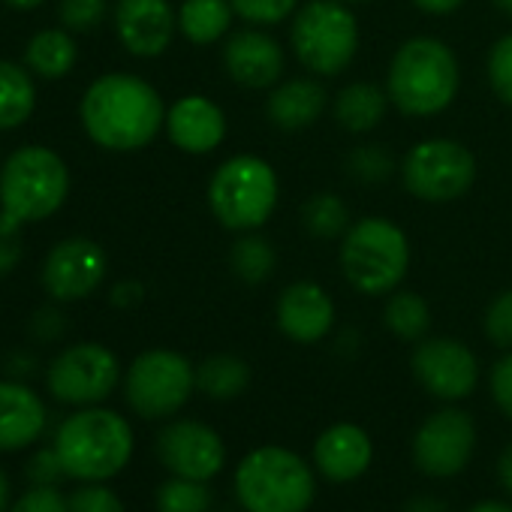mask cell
<instances>
[{
  "label": "cell",
  "mask_w": 512,
  "mask_h": 512,
  "mask_svg": "<svg viewBox=\"0 0 512 512\" xmlns=\"http://www.w3.org/2000/svg\"><path fill=\"white\" fill-rule=\"evenodd\" d=\"M163 121L166 109L160 94L130 73H109L82 97V124L88 136L109 151L145 148L160 133Z\"/></svg>",
  "instance_id": "1"
},
{
  "label": "cell",
  "mask_w": 512,
  "mask_h": 512,
  "mask_svg": "<svg viewBox=\"0 0 512 512\" xmlns=\"http://www.w3.org/2000/svg\"><path fill=\"white\" fill-rule=\"evenodd\" d=\"M55 452L70 479L109 482L133 458V428L109 407H79L55 431Z\"/></svg>",
  "instance_id": "2"
},
{
  "label": "cell",
  "mask_w": 512,
  "mask_h": 512,
  "mask_svg": "<svg viewBox=\"0 0 512 512\" xmlns=\"http://www.w3.org/2000/svg\"><path fill=\"white\" fill-rule=\"evenodd\" d=\"M70 190L67 163L43 145L16 151L0 172V229L19 232L25 223L52 217Z\"/></svg>",
  "instance_id": "3"
},
{
  "label": "cell",
  "mask_w": 512,
  "mask_h": 512,
  "mask_svg": "<svg viewBox=\"0 0 512 512\" xmlns=\"http://www.w3.org/2000/svg\"><path fill=\"white\" fill-rule=\"evenodd\" d=\"M458 61L452 49L434 37L407 40L389 67V97L413 118L443 112L458 94Z\"/></svg>",
  "instance_id": "4"
},
{
  "label": "cell",
  "mask_w": 512,
  "mask_h": 512,
  "mask_svg": "<svg viewBox=\"0 0 512 512\" xmlns=\"http://www.w3.org/2000/svg\"><path fill=\"white\" fill-rule=\"evenodd\" d=\"M314 491V470L287 446L253 449L235 470V497L244 512H308Z\"/></svg>",
  "instance_id": "5"
},
{
  "label": "cell",
  "mask_w": 512,
  "mask_h": 512,
  "mask_svg": "<svg viewBox=\"0 0 512 512\" xmlns=\"http://www.w3.org/2000/svg\"><path fill=\"white\" fill-rule=\"evenodd\" d=\"M410 266L407 235L386 217H365L347 229L341 244L344 278L365 296L392 293Z\"/></svg>",
  "instance_id": "6"
},
{
  "label": "cell",
  "mask_w": 512,
  "mask_h": 512,
  "mask_svg": "<svg viewBox=\"0 0 512 512\" xmlns=\"http://www.w3.org/2000/svg\"><path fill=\"white\" fill-rule=\"evenodd\" d=\"M208 202L226 229H256L278 205V175L266 160L253 154L229 157L211 175Z\"/></svg>",
  "instance_id": "7"
},
{
  "label": "cell",
  "mask_w": 512,
  "mask_h": 512,
  "mask_svg": "<svg viewBox=\"0 0 512 512\" xmlns=\"http://www.w3.org/2000/svg\"><path fill=\"white\" fill-rule=\"evenodd\" d=\"M293 52L317 76H338L359 49L356 16L341 0H314L293 19Z\"/></svg>",
  "instance_id": "8"
},
{
  "label": "cell",
  "mask_w": 512,
  "mask_h": 512,
  "mask_svg": "<svg viewBox=\"0 0 512 512\" xmlns=\"http://www.w3.org/2000/svg\"><path fill=\"white\" fill-rule=\"evenodd\" d=\"M196 389L193 365L175 350H148L133 359L124 392L142 419H166L178 413Z\"/></svg>",
  "instance_id": "9"
},
{
  "label": "cell",
  "mask_w": 512,
  "mask_h": 512,
  "mask_svg": "<svg viewBox=\"0 0 512 512\" xmlns=\"http://www.w3.org/2000/svg\"><path fill=\"white\" fill-rule=\"evenodd\" d=\"M404 187L422 202H452L467 193L476 178L473 154L452 139H425L413 145L401 163Z\"/></svg>",
  "instance_id": "10"
},
{
  "label": "cell",
  "mask_w": 512,
  "mask_h": 512,
  "mask_svg": "<svg viewBox=\"0 0 512 512\" xmlns=\"http://www.w3.org/2000/svg\"><path fill=\"white\" fill-rule=\"evenodd\" d=\"M121 380L118 356L103 344H73L58 353L46 371L55 401L70 407H94L106 401Z\"/></svg>",
  "instance_id": "11"
},
{
  "label": "cell",
  "mask_w": 512,
  "mask_h": 512,
  "mask_svg": "<svg viewBox=\"0 0 512 512\" xmlns=\"http://www.w3.org/2000/svg\"><path fill=\"white\" fill-rule=\"evenodd\" d=\"M476 446V425L470 413L446 407L431 413L413 437V461L425 476L449 479L461 473Z\"/></svg>",
  "instance_id": "12"
},
{
  "label": "cell",
  "mask_w": 512,
  "mask_h": 512,
  "mask_svg": "<svg viewBox=\"0 0 512 512\" xmlns=\"http://www.w3.org/2000/svg\"><path fill=\"white\" fill-rule=\"evenodd\" d=\"M157 458L172 476H187L208 482L223 470L226 461V446L220 434L196 419H178L169 422L157 434Z\"/></svg>",
  "instance_id": "13"
},
{
  "label": "cell",
  "mask_w": 512,
  "mask_h": 512,
  "mask_svg": "<svg viewBox=\"0 0 512 512\" xmlns=\"http://www.w3.org/2000/svg\"><path fill=\"white\" fill-rule=\"evenodd\" d=\"M416 380L443 401H461L476 389L479 365L476 356L452 338H428L413 353Z\"/></svg>",
  "instance_id": "14"
},
{
  "label": "cell",
  "mask_w": 512,
  "mask_h": 512,
  "mask_svg": "<svg viewBox=\"0 0 512 512\" xmlns=\"http://www.w3.org/2000/svg\"><path fill=\"white\" fill-rule=\"evenodd\" d=\"M106 278V253L91 238H67L52 247L43 284L58 302H79L91 296Z\"/></svg>",
  "instance_id": "15"
},
{
  "label": "cell",
  "mask_w": 512,
  "mask_h": 512,
  "mask_svg": "<svg viewBox=\"0 0 512 512\" xmlns=\"http://www.w3.org/2000/svg\"><path fill=\"white\" fill-rule=\"evenodd\" d=\"M115 28L124 49L136 58H157L169 49L175 16L169 0H118Z\"/></svg>",
  "instance_id": "16"
},
{
  "label": "cell",
  "mask_w": 512,
  "mask_h": 512,
  "mask_svg": "<svg viewBox=\"0 0 512 512\" xmlns=\"http://www.w3.org/2000/svg\"><path fill=\"white\" fill-rule=\"evenodd\" d=\"M278 326L296 344H317L335 326V302L320 284L299 281L278 299Z\"/></svg>",
  "instance_id": "17"
},
{
  "label": "cell",
  "mask_w": 512,
  "mask_h": 512,
  "mask_svg": "<svg viewBox=\"0 0 512 512\" xmlns=\"http://www.w3.org/2000/svg\"><path fill=\"white\" fill-rule=\"evenodd\" d=\"M223 64L232 82L244 88H269L284 76V49L263 31H238L223 49Z\"/></svg>",
  "instance_id": "18"
},
{
  "label": "cell",
  "mask_w": 512,
  "mask_h": 512,
  "mask_svg": "<svg viewBox=\"0 0 512 512\" xmlns=\"http://www.w3.org/2000/svg\"><path fill=\"white\" fill-rule=\"evenodd\" d=\"M374 458V443L365 428L353 422H338L326 428L314 443V464L332 482H353L359 479Z\"/></svg>",
  "instance_id": "19"
},
{
  "label": "cell",
  "mask_w": 512,
  "mask_h": 512,
  "mask_svg": "<svg viewBox=\"0 0 512 512\" xmlns=\"http://www.w3.org/2000/svg\"><path fill=\"white\" fill-rule=\"evenodd\" d=\"M46 419V404L31 386L19 380H0V452L34 446L46 431Z\"/></svg>",
  "instance_id": "20"
},
{
  "label": "cell",
  "mask_w": 512,
  "mask_h": 512,
  "mask_svg": "<svg viewBox=\"0 0 512 512\" xmlns=\"http://www.w3.org/2000/svg\"><path fill=\"white\" fill-rule=\"evenodd\" d=\"M169 139L187 154H208L223 142L226 118L208 97H181L166 115Z\"/></svg>",
  "instance_id": "21"
},
{
  "label": "cell",
  "mask_w": 512,
  "mask_h": 512,
  "mask_svg": "<svg viewBox=\"0 0 512 512\" xmlns=\"http://www.w3.org/2000/svg\"><path fill=\"white\" fill-rule=\"evenodd\" d=\"M326 109V91L323 85L311 79H290L269 97V118L275 127L293 133L311 127Z\"/></svg>",
  "instance_id": "22"
},
{
  "label": "cell",
  "mask_w": 512,
  "mask_h": 512,
  "mask_svg": "<svg viewBox=\"0 0 512 512\" xmlns=\"http://www.w3.org/2000/svg\"><path fill=\"white\" fill-rule=\"evenodd\" d=\"M386 103H389V97L377 85H371V82H353V85H347L338 94V100H335V118L350 133H368V130H374L383 121Z\"/></svg>",
  "instance_id": "23"
},
{
  "label": "cell",
  "mask_w": 512,
  "mask_h": 512,
  "mask_svg": "<svg viewBox=\"0 0 512 512\" xmlns=\"http://www.w3.org/2000/svg\"><path fill=\"white\" fill-rule=\"evenodd\" d=\"M37 106V88L25 67L0 61V130L22 127Z\"/></svg>",
  "instance_id": "24"
},
{
  "label": "cell",
  "mask_w": 512,
  "mask_h": 512,
  "mask_svg": "<svg viewBox=\"0 0 512 512\" xmlns=\"http://www.w3.org/2000/svg\"><path fill=\"white\" fill-rule=\"evenodd\" d=\"M229 22H232L229 0H184L178 13L181 34L196 46L217 43L229 31Z\"/></svg>",
  "instance_id": "25"
},
{
  "label": "cell",
  "mask_w": 512,
  "mask_h": 512,
  "mask_svg": "<svg viewBox=\"0 0 512 512\" xmlns=\"http://www.w3.org/2000/svg\"><path fill=\"white\" fill-rule=\"evenodd\" d=\"M250 383V368L244 359L229 356V353H217L208 356L199 368H196V389L214 401H232L238 398Z\"/></svg>",
  "instance_id": "26"
},
{
  "label": "cell",
  "mask_w": 512,
  "mask_h": 512,
  "mask_svg": "<svg viewBox=\"0 0 512 512\" xmlns=\"http://www.w3.org/2000/svg\"><path fill=\"white\" fill-rule=\"evenodd\" d=\"M25 61L40 79H61L76 64V43L67 31H40L25 52Z\"/></svg>",
  "instance_id": "27"
},
{
  "label": "cell",
  "mask_w": 512,
  "mask_h": 512,
  "mask_svg": "<svg viewBox=\"0 0 512 512\" xmlns=\"http://www.w3.org/2000/svg\"><path fill=\"white\" fill-rule=\"evenodd\" d=\"M232 275L244 284H263L275 275V247L263 235H244L229 253Z\"/></svg>",
  "instance_id": "28"
},
{
  "label": "cell",
  "mask_w": 512,
  "mask_h": 512,
  "mask_svg": "<svg viewBox=\"0 0 512 512\" xmlns=\"http://www.w3.org/2000/svg\"><path fill=\"white\" fill-rule=\"evenodd\" d=\"M383 323L401 341H422L425 332L431 329V311H428L422 296H416V293H395L386 302Z\"/></svg>",
  "instance_id": "29"
},
{
  "label": "cell",
  "mask_w": 512,
  "mask_h": 512,
  "mask_svg": "<svg viewBox=\"0 0 512 512\" xmlns=\"http://www.w3.org/2000/svg\"><path fill=\"white\" fill-rule=\"evenodd\" d=\"M302 223L314 238H338L350 226V211L341 196L317 193L302 208Z\"/></svg>",
  "instance_id": "30"
},
{
  "label": "cell",
  "mask_w": 512,
  "mask_h": 512,
  "mask_svg": "<svg viewBox=\"0 0 512 512\" xmlns=\"http://www.w3.org/2000/svg\"><path fill=\"white\" fill-rule=\"evenodd\" d=\"M157 512H208L211 506V491L199 479L187 476H169L154 497Z\"/></svg>",
  "instance_id": "31"
},
{
  "label": "cell",
  "mask_w": 512,
  "mask_h": 512,
  "mask_svg": "<svg viewBox=\"0 0 512 512\" xmlns=\"http://www.w3.org/2000/svg\"><path fill=\"white\" fill-rule=\"evenodd\" d=\"M347 169L362 184H380V181H386L392 175L395 163H392V154H386L383 145H365V148H356L350 154Z\"/></svg>",
  "instance_id": "32"
},
{
  "label": "cell",
  "mask_w": 512,
  "mask_h": 512,
  "mask_svg": "<svg viewBox=\"0 0 512 512\" xmlns=\"http://www.w3.org/2000/svg\"><path fill=\"white\" fill-rule=\"evenodd\" d=\"M232 13L250 25H281L293 16L299 0H229Z\"/></svg>",
  "instance_id": "33"
},
{
  "label": "cell",
  "mask_w": 512,
  "mask_h": 512,
  "mask_svg": "<svg viewBox=\"0 0 512 512\" xmlns=\"http://www.w3.org/2000/svg\"><path fill=\"white\" fill-rule=\"evenodd\" d=\"M67 503L70 512H127L121 497L103 482H82V488H76Z\"/></svg>",
  "instance_id": "34"
},
{
  "label": "cell",
  "mask_w": 512,
  "mask_h": 512,
  "mask_svg": "<svg viewBox=\"0 0 512 512\" xmlns=\"http://www.w3.org/2000/svg\"><path fill=\"white\" fill-rule=\"evenodd\" d=\"M488 82H491L494 94L506 106H512V34L497 40L488 55Z\"/></svg>",
  "instance_id": "35"
},
{
  "label": "cell",
  "mask_w": 512,
  "mask_h": 512,
  "mask_svg": "<svg viewBox=\"0 0 512 512\" xmlns=\"http://www.w3.org/2000/svg\"><path fill=\"white\" fill-rule=\"evenodd\" d=\"M106 16V0H61L58 19L67 31H94Z\"/></svg>",
  "instance_id": "36"
},
{
  "label": "cell",
  "mask_w": 512,
  "mask_h": 512,
  "mask_svg": "<svg viewBox=\"0 0 512 512\" xmlns=\"http://www.w3.org/2000/svg\"><path fill=\"white\" fill-rule=\"evenodd\" d=\"M482 326H485V335L491 338V344L506 347V350L512 347V290L500 293V296L488 305Z\"/></svg>",
  "instance_id": "37"
},
{
  "label": "cell",
  "mask_w": 512,
  "mask_h": 512,
  "mask_svg": "<svg viewBox=\"0 0 512 512\" xmlns=\"http://www.w3.org/2000/svg\"><path fill=\"white\" fill-rule=\"evenodd\" d=\"M10 512H70V503L58 485H31L13 500Z\"/></svg>",
  "instance_id": "38"
},
{
  "label": "cell",
  "mask_w": 512,
  "mask_h": 512,
  "mask_svg": "<svg viewBox=\"0 0 512 512\" xmlns=\"http://www.w3.org/2000/svg\"><path fill=\"white\" fill-rule=\"evenodd\" d=\"M25 473H28V482H31V485H58V482L67 476V470H64V464H61L55 446L37 449V452L28 458Z\"/></svg>",
  "instance_id": "39"
},
{
  "label": "cell",
  "mask_w": 512,
  "mask_h": 512,
  "mask_svg": "<svg viewBox=\"0 0 512 512\" xmlns=\"http://www.w3.org/2000/svg\"><path fill=\"white\" fill-rule=\"evenodd\" d=\"M491 395H494V404L512 419V353H506L491 368Z\"/></svg>",
  "instance_id": "40"
},
{
  "label": "cell",
  "mask_w": 512,
  "mask_h": 512,
  "mask_svg": "<svg viewBox=\"0 0 512 512\" xmlns=\"http://www.w3.org/2000/svg\"><path fill=\"white\" fill-rule=\"evenodd\" d=\"M64 329H67L64 317H61L58 311H52V308L34 314V320H31V332H34V338H40V341H55V338L64 335Z\"/></svg>",
  "instance_id": "41"
},
{
  "label": "cell",
  "mask_w": 512,
  "mask_h": 512,
  "mask_svg": "<svg viewBox=\"0 0 512 512\" xmlns=\"http://www.w3.org/2000/svg\"><path fill=\"white\" fill-rule=\"evenodd\" d=\"M22 260V244H19V232H7L0 229V278L10 275L16 269V263Z\"/></svg>",
  "instance_id": "42"
},
{
  "label": "cell",
  "mask_w": 512,
  "mask_h": 512,
  "mask_svg": "<svg viewBox=\"0 0 512 512\" xmlns=\"http://www.w3.org/2000/svg\"><path fill=\"white\" fill-rule=\"evenodd\" d=\"M413 4L422 10V13H431V16H446L452 10H458L464 0H413Z\"/></svg>",
  "instance_id": "43"
},
{
  "label": "cell",
  "mask_w": 512,
  "mask_h": 512,
  "mask_svg": "<svg viewBox=\"0 0 512 512\" xmlns=\"http://www.w3.org/2000/svg\"><path fill=\"white\" fill-rule=\"evenodd\" d=\"M139 299H142V287H139V284H118L115 293H112V302H115L118 308H130V305H136Z\"/></svg>",
  "instance_id": "44"
},
{
  "label": "cell",
  "mask_w": 512,
  "mask_h": 512,
  "mask_svg": "<svg viewBox=\"0 0 512 512\" xmlns=\"http://www.w3.org/2000/svg\"><path fill=\"white\" fill-rule=\"evenodd\" d=\"M497 479H500V485L512 494V443L500 452V458H497Z\"/></svg>",
  "instance_id": "45"
},
{
  "label": "cell",
  "mask_w": 512,
  "mask_h": 512,
  "mask_svg": "<svg viewBox=\"0 0 512 512\" xmlns=\"http://www.w3.org/2000/svg\"><path fill=\"white\" fill-rule=\"evenodd\" d=\"M407 512H449L437 497H431V494H422V497H413L410 503H407Z\"/></svg>",
  "instance_id": "46"
},
{
  "label": "cell",
  "mask_w": 512,
  "mask_h": 512,
  "mask_svg": "<svg viewBox=\"0 0 512 512\" xmlns=\"http://www.w3.org/2000/svg\"><path fill=\"white\" fill-rule=\"evenodd\" d=\"M10 506H13V482L7 470L0 467V512H10Z\"/></svg>",
  "instance_id": "47"
},
{
  "label": "cell",
  "mask_w": 512,
  "mask_h": 512,
  "mask_svg": "<svg viewBox=\"0 0 512 512\" xmlns=\"http://www.w3.org/2000/svg\"><path fill=\"white\" fill-rule=\"evenodd\" d=\"M7 371H10V374H16V377H22V374H28V371H31V359H28L25 353H16V356H10Z\"/></svg>",
  "instance_id": "48"
},
{
  "label": "cell",
  "mask_w": 512,
  "mask_h": 512,
  "mask_svg": "<svg viewBox=\"0 0 512 512\" xmlns=\"http://www.w3.org/2000/svg\"><path fill=\"white\" fill-rule=\"evenodd\" d=\"M467 512H512V506L509 503H500V500H485V503H476Z\"/></svg>",
  "instance_id": "49"
},
{
  "label": "cell",
  "mask_w": 512,
  "mask_h": 512,
  "mask_svg": "<svg viewBox=\"0 0 512 512\" xmlns=\"http://www.w3.org/2000/svg\"><path fill=\"white\" fill-rule=\"evenodd\" d=\"M10 7H16V10H34V7H40L43 0H7Z\"/></svg>",
  "instance_id": "50"
},
{
  "label": "cell",
  "mask_w": 512,
  "mask_h": 512,
  "mask_svg": "<svg viewBox=\"0 0 512 512\" xmlns=\"http://www.w3.org/2000/svg\"><path fill=\"white\" fill-rule=\"evenodd\" d=\"M494 7L506 16H512V0H494Z\"/></svg>",
  "instance_id": "51"
},
{
  "label": "cell",
  "mask_w": 512,
  "mask_h": 512,
  "mask_svg": "<svg viewBox=\"0 0 512 512\" xmlns=\"http://www.w3.org/2000/svg\"><path fill=\"white\" fill-rule=\"evenodd\" d=\"M341 4H365V0H341Z\"/></svg>",
  "instance_id": "52"
}]
</instances>
